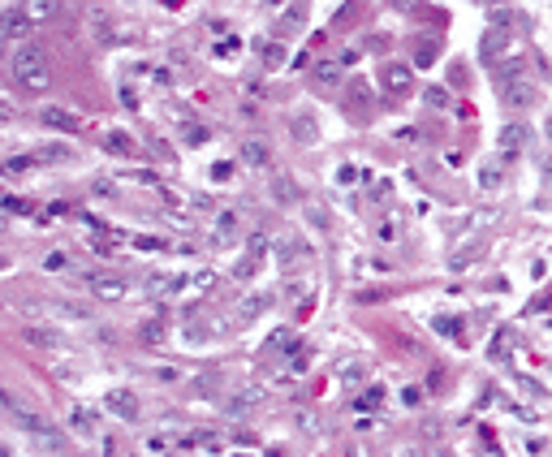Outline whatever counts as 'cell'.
Masks as SVG:
<instances>
[{
	"label": "cell",
	"mask_w": 552,
	"mask_h": 457,
	"mask_svg": "<svg viewBox=\"0 0 552 457\" xmlns=\"http://www.w3.org/2000/svg\"><path fill=\"white\" fill-rule=\"evenodd\" d=\"M26 30H30V9L9 5V9H5V35H9V39H22Z\"/></svg>",
	"instance_id": "9c48e42d"
},
{
	"label": "cell",
	"mask_w": 552,
	"mask_h": 457,
	"mask_svg": "<svg viewBox=\"0 0 552 457\" xmlns=\"http://www.w3.org/2000/svg\"><path fill=\"white\" fill-rule=\"evenodd\" d=\"M233 276H237V281H251V276H255V259H246V264H237V272H233Z\"/></svg>",
	"instance_id": "484cf974"
},
{
	"label": "cell",
	"mask_w": 552,
	"mask_h": 457,
	"mask_svg": "<svg viewBox=\"0 0 552 457\" xmlns=\"http://www.w3.org/2000/svg\"><path fill=\"white\" fill-rule=\"evenodd\" d=\"M26 341H30V346H43V350H52L61 337H56L52 328H26Z\"/></svg>",
	"instance_id": "ac0fdd59"
},
{
	"label": "cell",
	"mask_w": 552,
	"mask_h": 457,
	"mask_svg": "<svg viewBox=\"0 0 552 457\" xmlns=\"http://www.w3.org/2000/svg\"><path fill=\"white\" fill-rule=\"evenodd\" d=\"M104 151H108V156H125V160H129V156H138V142L129 138L125 129H108V134H104Z\"/></svg>",
	"instance_id": "ba28073f"
},
{
	"label": "cell",
	"mask_w": 552,
	"mask_h": 457,
	"mask_svg": "<svg viewBox=\"0 0 552 457\" xmlns=\"http://www.w3.org/2000/svg\"><path fill=\"white\" fill-rule=\"evenodd\" d=\"M138 337H142V346H160V341H164V319H142Z\"/></svg>",
	"instance_id": "9a60e30c"
},
{
	"label": "cell",
	"mask_w": 552,
	"mask_h": 457,
	"mask_svg": "<svg viewBox=\"0 0 552 457\" xmlns=\"http://www.w3.org/2000/svg\"><path fill=\"white\" fill-rule=\"evenodd\" d=\"M203 138H207L203 125H190V129H186V142H203Z\"/></svg>",
	"instance_id": "4316f807"
},
{
	"label": "cell",
	"mask_w": 552,
	"mask_h": 457,
	"mask_svg": "<svg viewBox=\"0 0 552 457\" xmlns=\"http://www.w3.org/2000/svg\"><path fill=\"white\" fill-rule=\"evenodd\" d=\"M233 233H237V211H220V216H216V237L229 242Z\"/></svg>",
	"instance_id": "e0dca14e"
},
{
	"label": "cell",
	"mask_w": 552,
	"mask_h": 457,
	"mask_svg": "<svg viewBox=\"0 0 552 457\" xmlns=\"http://www.w3.org/2000/svg\"><path fill=\"white\" fill-rule=\"evenodd\" d=\"M496 147H500V156H518L527 147V129L522 125H505V129H500V138H496Z\"/></svg>",
	"instance_id": "30bf717a"
},
{
	"label": "cell",
	"mask_w": 552,
	"mask_h": 457,
	"mask_svg": "<svg viewBox=\"0 0 552 457\" xmlns=\"http://www.w3.org/2000/svg\"><path fill=\"white\" fill-rule=\"evenodd\" d=\"M289 129H294L298 142H315L319 138V125H315V117H306V112H298V117L289 121Z\"/></svg>",
	"instance_id": "7c38bea8"
},
{
	"label": "cell",
	"mask_w": 552,
	"mask_h": 457,
	"mask_svg": "<svg viewBox=\"0 0 552 457\" xmlns=\"http://www.w3.org/2000/svg\"><path fill=\"white\" fill-rule=\"evenodd\" d=\"M505 104H513V108H531V104H535V87H527V83L505 87Z\"/></svg>",
	"instance_id": "4fadbf2b"
},
{
	"label": "cell",
	"mask_w": 552,
	"mask_h": 457,
	"mask_svg": "<svg viewBox=\"0 0 552 457\" xmlns=\"http://www.w3.org/2000/svg\"><path fill=\"white\" fill-rule=\"evenodd\" d=\"M65 427H70L74 436H95V432H100V418H95V410H87V405H70Z\"/></svg>",
	"instance_id": "277c9868"
},
{
	"label": "cell",
	"mask_w": 552,
	"mask_h": 457,
	"mask_svg": "<svg viewBox=\"0 0 552 457\" xmlns=\"http://www.w3.org/2000/svg\"><path fill=\"white\" fill-rule=\"evenodd\" d=\"M242 160L264 169V164H268V147H264V142H246V147H242Z\"/></svg>",
	"instance_id": "d6986e66"
},
{
	"label": "cell",
	"mask_w": 552,
	"mask_h": 457,
	"mask_svg": "<svg viewBox=\"0 0 552 457\" xmlns=\"http://www.w3.org/2000/svg\"><path fill=\"white\" fill-rule=\"evenodd\" d=\"M91 293L100 302H121L125 298V281L121 276H91Z\"/></svg>",
	"instance_id": "8992f818"
},
{
	"label": "cell",
	"mask_w": 552,
	"mask_h": 457,
	"mask_svg": "<svg viewBox=\"0 0 552 457\" xmlns=\"http://www.w3.org/2000/svg\"><path fill=\"white\" fill-rule=\"evenodd\" d=\"M479 182H483V186H496V182H500V173H496V164H488V169H483V173H479Z\"/></svg>",
	"instance_id": "d4e9b609"
},
{
	"label": "cell",
	"mask_w": 552,
	"mask_h": 457,
	"mask_svg": "<svg viewBox=\"0 0 552 457\" xmlns=\"http://www.w3.org/2000/svg\"><path fill=\"white\" fill-rule=\"evenodd\" d=\"M30 164H39L35 156H13V160H5V173L9 177H22V173H30Z\"/></svg>",
	"instance_id": "ffe728a7"
},
{
	"label": "cell",
	"mask_w": 552,
	"mask_h": 457,
	"mask_svg": "<svg viewBox=\"0 0 552 457\" xmlns=\"http://www.w3.org/2000/svg\"><path fill=\"white\" fill-rule=\"evenodd\" d=\"M272 194H276V199H298V190H294V182H289V177H276V182H272Z\"/></svg>",
	"instance_id": "7402d4cb"
},
{
	"label": "cell",
	"mask_w": 552,
	"mask_h": 457,
	"mask_svg": "<svg viewBox=\"0 0 552 457\" xmlns=\"http://www.w3.org/2000/svg\"><path fill=\"white\" fill-rule=\"evenodd\" d=\"M548 129H552V121H548Z\"/></svg>",
	"instance_id": "83f0119b"
},
{
	"label": "cell",
	"mask_w": 552,
	"mask_h": 457,
	"mask_svg": "<svg viewBox=\"0 0 552 457\" xmlns=\"http://www.w3.org/2000/svg\"><path fill=\"white\" fill-rule=\"evenodd\" d=\"M70 156H74V147H65V142H43L39 151H35L39 164H65Z\"/></svg>",
	"instance_id": "8fae6325"
},
{
	"label": "cell",
	"mask_w": 552,
	"mask_h": 457,
	"mask_svg": "<svg viewBox=\"0 0 552 457\" xmlns=\"http://www.w3.org/2000/svg\"><path fill=\"white\" fill-rule=\"evenodd\" d=\"M65 264H70V259H65L61 251H56V255H47V259H43V268H47V272H61Z\"/></svg>",
	"instance_id": "cb8c5ba5"
},
{
	"label": "cell",
	"mask_w": 552,
	"mask_h": 457,
	"mask_svg": "<svg viewBox=\"0 0 552 457\" xmlns=\"http://www.w3.org/2000/svg\"><path fill=\"white\" fill-rule=\"evenodd\" d=\"M13 78L26 87V91H43L47 87V56L39 43H22L13 52Z\"/></svg>",
	"instance_id": "6da1fadb"
},
{
	"label": "cell",
	"mask_w": 552,
	"mask_h": 457,
	"mask_svg": "<svg viewBox=\"0 0 552 457\" xmlns=\"http://www.w3.org/2000/svg\"><path fill=\"white\" fill-rule=\"evenodd\" d=\"M298 427H302L306 436H319V418H315L311 410H298Z\"/></svg>",
	"instance_id": "603a6c76"
},
{
	"label": "cell",
	"mask_w": 552,
	"mask_h": 457,
	"mask_svg": "<svg viewBox=\"0 0 552 457\" xmlns=\"http://www.w3.org/2000/svg\"><path fill=\"white\" fill-rule=\"evenodd\" d=\"M39 121H43L47 129H61V134H74V129H78V112H70V108H56V104H47V108H39Z\"/></svg>",
	"instance_id": "5b68a950"
},
{
	"label": "cell",
	"mask_w": 552,
	"mask_h": 457,
	"mask_svg": "<svg viewBox=\"0 0 552 457\" xmlns=\"http://www.w3.org/2000/svg\"><path fill=\"white\" fill-rule=\"evenodd\" d=\"M264 397H268V393H264V388H259V384H246V388H242V393H237V397L229 401V414H233V418L251 414V410H255V405L264 401Z\"/></svg>",
	"instance_id": "52a82bcc"
},
{
	"label": "cell",
	"mask_w": 552,
	"mask_h": 457,
	"mask_svg": "<svg viewBox=\"0 0 552 457\" xmlns=\"http://www.w3.org/2000/svg\"><path fill=\"white\" fill-rule=\"evenodd\" d=\"M104 410L121 414V418H138V393H129V388H108V393H104Z\"/></svg>",
	"instance_id": "3957f363"
},
{
	"label": "cell",
	"mask_w": 552,
	"mask_h": 457,
	"mask_svg": "<svg viewBox=\"0 0 552 457\" xmlns=\"http://www.w3.org/2000/svg\"><path fill=\"white\" fill-rule=\"evenodd\" d=\"M380 87L388 95H410L414 70H410V65H401V61H388V65H380Z\"/></svg>",
	"instance_id": "7a4b0ae2"
},
{
	"label": "cell",
	"mask_w": 552,
	"mask_h": 457,
	"mask_svg": "<svg viewBox=\"0 0 552 457\" xmlns=\"http://www.w3.org/2000/svg\"><path fill=\"white\" fill-rule=\"evenodd\" d=\"M177 289H182V276H151L147 281V293H156V298L160 293H177Z\"/></svg>",
	"instance_id": "2e32d148"
},
{
	"label": "cell",
	"mask_w": 552,
	"mask_h": 457,
	"mask_svg": "<svg viewBox=\"0 0 552 457\" xmlns=\"http://www.w3.org/2000/svg\"><path fill=\"white\" fill-rule=\"evenodd\" d=\"M285 56H289V52H285V43H268V47H264L268 70H281V65H285Z\"/></svg>",
	"instance_id": "44dd1931"
},
{
	"label": "cell",
	"mask_w": 552,
	"mask_h": 457,
	"mask_svg": "<svg viewBox=\"0 0 552 457\" xmlns=\"http://www.w3.org/2000/svg\"><path fill=\"white\" fill-rule=\"evenodd\" d=\"M311 78H315V87H337V83H341V70H337V61H319L315 70H311Z\"/></svg>",
	"instance_id": "5bb4252c"
}]
</instances>
